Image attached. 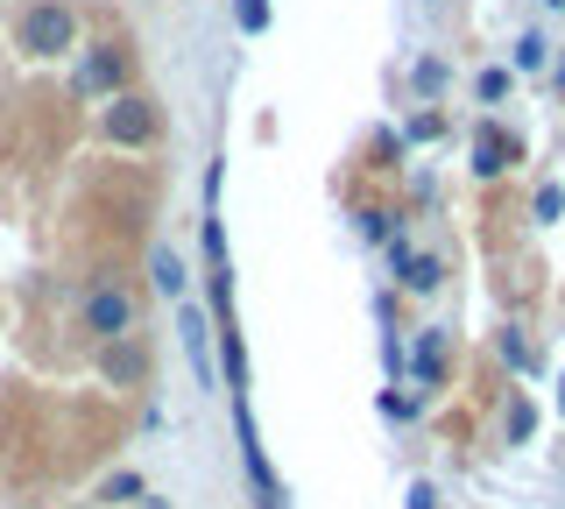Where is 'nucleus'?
I'll use <instances>...</instances> for the list:
<instances>
[{
  "instance_id": "nucleus-13",
  "label": "nucleus",
  "mask_w": 565,
  "mask_h": 509,
  "mask_svg": "<svg viewBox=\"0 0 565 509\" xmlns=\"http://www.w3.org/2000/svg\"><path fill=\"white\" fill-rule=\"evenodd\" d=\"M516 64H523V72H537V64H544V43L523 36V43H516Z\"/></svg>"
},
{
  "instance_id": "nucleus-15",
  "label": "nucleus",
  "mask_w": 565,
  "mask_h": 509,
  "mask_svg": "<svg viewBox=\"0 0 565 509\" xmlns=\"http://www.w3.org/2000/svg\"><path fill=\"white\" fill-rule=\"evenodd\" d=\"M241 22H247V29H262V22H269V0H241Z\"/></svg>"
},
{
  "instance_id": "nucleus-3",
  "label": "nucleus",
  "mask_w": 565,
  "mask_h": 509,
  "mask_svg": "<svg viewBox=\"0 0 565 509\" xmlns=\"http://www.w3.org/2000/svg\"><path fill=\"white\" fill-rule=\"evenodd\" d=\"M149 135H156V107H149V99L120 93L114 107H106V142H120V149H141Z\"/></svg>"
},
{
  "instance_id": "nucleus-6",
  "label": "nucleus",
  "mask_w": 565,
  "mask_h": 509,
  "mask_svg": "<svg viewBox=\"0 0 565 509\" xmlns=\"http://www.w3.org/2000/svg\"><path fill=\"white\" fill-rule=\"evenodd\" d=\"M120 72H128V64H120V50H93V57L78 64V93H114Z\"/></svg>"
},
{
  "instance_id": "nucleus-11",
  "label": "nucleus",
  "mask_w": 565,
  "mask_h": 509,
  "mask_svg": "<svg viewBox=\"0 0 565 509\" xmlns=\"http://www.w3.org/2000/svg\"><path fill=\"white\" fill-rule=\"evenodd\" d=\"M99 496H106V502H135V496H141V474H114Z\"/></svg>"
},
{
  "instance_id": "nucleus-14",
  "label": "nucleus",
  "mask_w": 565,
  "mask_h": 509,
  "mask_svg": "<svg viewBox=\"0 0 565 509\" xmlns=\"http://www.w3.org/2000/svg\"><path fill=\"white\" fill-rule=\"evenodd\" d=\"M502 93H509V72H481V99H488V107H494Z\"/></svg>"
},
{
  "instance_id": "nucleus-4",
  "label": "nucleus",
  "mask_w": 565,
  "mask_h": 509,
  "mask_svg": "<svg viewBox=\"0 0 565 509\" xmlns=\"http://www.w3.org/2000/svg\"><path fill=\"white\" fill-rule=\"evenodd\" d=\"M99 375L114 382V390L149 382V347H135V340H99Z\"/></svg>"
},
{
  "instance_id": "nucleus-1",
  "label": "nucleus",
  "mask_w": 565,
  "mask_h": 509,
  "mask_svg": "<svg viewBox=\"0 0 565 509\" xmlns=\"http://www.w3.org/2000/svg\"><path fill=\"white\" fill-rule=\"evenodd\" d=\"M14 36H22L29 57H64V50L78 43V14H71L64 0H35V8L22 14V29H14Z\"/></svg>"
},
{
  "instance_id": "nucleus-10",
  "label": "nucleus",
  "mask_w": 565,
  "mask_h": 509,
  "mask_svg": "<svg viewBox=\"0 0 565 509\" xmlns=\"http://www.w3.org/2000/svg\"><path fill=\"white\" fill-rule=\"evenodd\" d=\"M473 170H481V178H494V170H502V135H494V128H481V149H473Z\"/></svg>"
},
{
  "instance_id": "nucleus-8",
  "label": "nucleus",
  "mask_w": 565,
  "mask_h": 509,
  "mask_svg": "<svg viewBox=\"0 0 565 509\" xmlns=\"http://www.w3.org/2000/svg\"><path fill=\"white\" fill-rule=\"evenodd\" d=\"M149 276H156V290H163V297H184V262H177L170 248L149 255Z\"/></svg>"
},
{
  "instance_id": "nucleus-2",
  "label": "nucleus",
  "mask_w": 565,
  "mask_h": 509,
  "mask_svg": "<svg viewBox=\"0 0 565 509\" xmlns=\"http://www.w3.org/2000/svg\"><path fill=\"white\" fill-rule=\"evenodd\" d=\"M85 332H93V340H128L135 332V297L120 284H93L85 290Z\"/></svg>"
},
{
  "instance_id": "nucleus-12",
  "label": "nucleus",
  "mask_w": 565,
  "mask_h": 509,
  "mask_svg": "<svg viewBox=\"0 0 565 509\" xmlns=\"http://www.w3.org/2000/svg\"><path fill=\"white\" fill-rule=\"evenodd\" d=\"M502 361H509V368H530L537 354H530V340H523V332H502Z\"/></svg>"
},
{
  "instance_id": "nucleus-9",
  "label": "nucleus",
  "mask_w": 565,
  "mask_h": 509,
  "mask_svg": "<svg viewBox=\"0 0 565 509\" xmlns=\"http://www.w3.org/2000/svg\"><path fill=\"white\" fill-rule=\"evenodd\" d=\"M438 368H446V332H424V347H417V375H424V382H438Z\"/></svg>"
},
{
  "instance_id": "nucleus-16",
  "label": "nucleus",
  "mask_w": 565,
  "mask_h": 509,
  "mask_svg": "<svg viewBox=\"0 0 565 509\" xmlns=\"http://www.w3.org/2000/svg\"><path fill=\"white\" fill-rule=\"evenodd\" d=\"M411 509H431V488H417V496H411Z\"/></svg>"
},
{
  "instance_id": "nucleus-5",
  "label": "nucleus",
  "mask_w": 565,
  "mask_h": 509,
  "mask_svg": "<svg viewBox=\"0 0 565 509\" xmlns=\"http://www.w3.org/2000/svg\"><path fill=\"white\" fill-rule=\"evenodd\" d=\"M177 332H184V354H191V368H199V382L212 390V326H205V311L184 305L177 311Z\"/></svg>"
},
{
  "instance_id": "nucleus-7",
  "label": "nucleus",
  "mask_w": 565,
  "mask_h": 509,
  "mask_svg": "<svg viewBox=\"0 0 565 509\" xmlns=\"http://www.w3.org/2000/svg\"><path fill=\"white\" fill-rule=\"evenodd\" d=\"M396 276H403V284H411V290H438V276H446V269H438L431 255H411V248H403V241H396Z\"/></svg>"
}]
</instances>
